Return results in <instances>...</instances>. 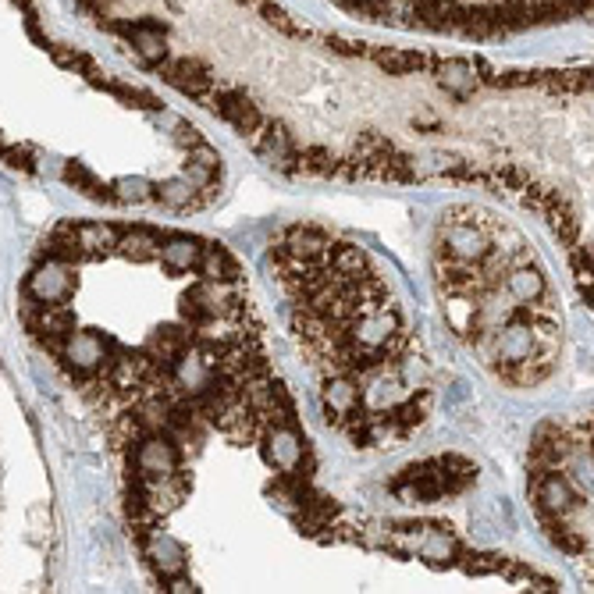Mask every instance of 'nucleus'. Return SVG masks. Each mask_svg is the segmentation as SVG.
I'll use <instances>...</instances> for the list:
<instances>
[{"mask_svg": "<svg viewBox=\"0 0 594 594\" xmlns=\"http://www.w3.org/2000/svg\"><path fill=\"white\" fill-rule=\"evenodd\" d=\"M271 267L320 384L342 381L360 399L352 441L395 449L427 417L431 384L388 278L363 249L317 228H288Z\"/></svg>", "mask_w": 594, "mask_h": 594, "instance_id": "nucleus-1", "label": "nucleus"}, {"mask_svg": "<svg viewBox=\"0 0 594 594\" xmlns=\"http://www.w3.org/2000/svg\"><path fill=\"white\" fill-rule=\"evenodd\" d=\"M441 310L481 363L513 384H538L562 349L552 281L527 239L473 206H452L434 235Z\"/></svg>", "mask_w": 594, "mask_h": 594, "instance_id": "nucleus-2", "label": "nucleus"}, {"mask_svg": "<svg viewBox=\"0 0 594 594\" xmlns=\"http://www.w3.org/2000/svg\"><path fill=\"white\" fill-rule=\"evenodd\" d=\"M335 4L367 22L473 40L573 22L591 11V0H335Z\"/></svg>", "mask_w": 594, "mask_h": 594, "instance_id": "nucleus-3", "label": "nucleus"}, {"mask_svg": "<svg viewBox=\"0 0 594 594\" xmlns=\"http://www.w3.org/2000/svg\"><path fill=\"white\" fill-rule=\"evenodd\" d=\"M591 424L545 427L534 449V509L566 552L591 548Z\"/></svg>", "mask_w": 594, "mask_h": 594, "instance_id": "nucleus-4", "label": "nucleus"}, {"mask_svg": "<svg viewBox=\"0 0 594 594\" xmlns=\"http://www.w3.org/2000/svg\"><path fill=\"white\" fill-rule=\"evenodd\" d=\"M72 292H75V271L61 256H50L47 263H40L33 271V278H28V295L43 306H61Z\"/></svg>", "mask_w": 594, "mask_h": 594, "instance_id": "nucleus-5", "label": "nucleus"}, {"mask_svg": "<svg viewBox=\"0 0 594 594\" xmlns=\"http://www.w3.org/2000/svg\"><path fill=\"white\" fill-rule=\"evenodd\" d=\"M61 356L65 363L79 374H93L107 363V342L97 335V331H68L65 342H61Z\"/></svg>", "mask_w": 594, "mask_h": 594, "instance_id": "nucleus-6", "label": "nucleus"}, {"mask_svg": "<svg viewBox=\"0 0 594 594\" xmlns=\"http://www.w3.org/2000/svg\"><path fill=\"white\" fill-rule=\"evenodd\" d=\"M135 466H139L146 484H157V481H167L178 473V452L164 438H146L135 452Z\"/></svg>", "mask_w": 594, "mask_h": 594, "instance_id": "nucleus-7", "label": "nucleus"}, {"mask_svg": "<svg viewBox=\"0 0 594 594\" xmlns=\"http://www.w3.org/2000/svg\"><path fill=\"white\" fill-rule=\"evenodd\" d=\"M267 459L278 470H295V463L303 459V441L288 427H271V434H267Z\"/></svg>", "mask_w": 594, "mask_h": 594, "instance_id": "nucleus-8", "label": "nucleus"}, {"mask_svg": "<svg viewBox=\"0 0 594 594\" xmlns=\"http://www.w3.org/2000/svg\"><path fill=\"white\" fill-rule=\"evenodd\" d=\"M199 253H203V246L192 242V239H171V242H164L157 249V256L171 267V271H192V267L199 263Z\"/></svg>", "mask_w": 594, "mask_h": 594, "instance_id": "nucleus-9", "label": "nucleus"}]
</instances>
